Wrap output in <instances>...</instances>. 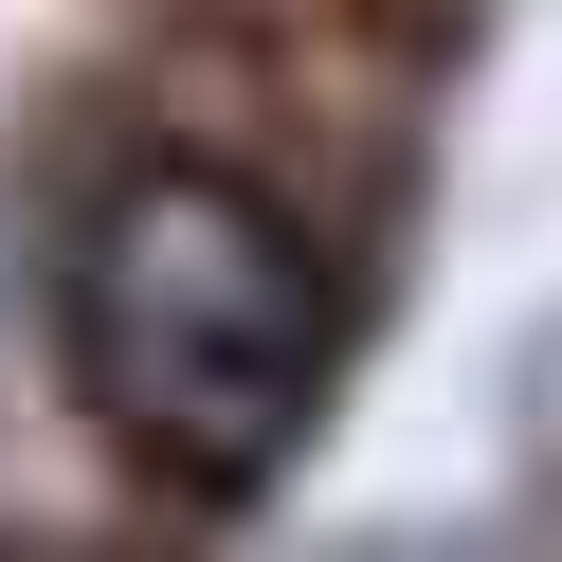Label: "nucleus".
<instances>
[{
    "label": "nucleus",
    "instance_id": "obj_1",
    "mask_svg": "<svg viewBox=\"0 0 562 562\" xmlns=\"http://www.w3.org/2000/svg\"><path fill=\"white\" fill-rule=\"evenodd\" d=\"M74 400L127 472H164L182 508H236L308 453L345 381V272L291 236V200L218 182V164H146L74 218Z\"/></svg>",
    "mask_w": 562,
    "mask_h": 562
}]
</instances>
